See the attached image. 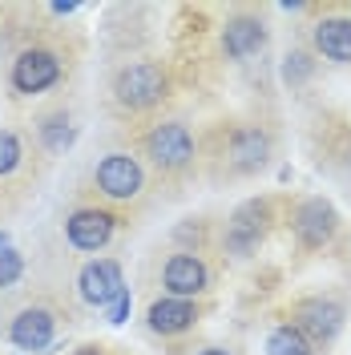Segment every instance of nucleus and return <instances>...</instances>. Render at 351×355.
Returning a JSON list of instances; mask_svg holds the SVG:
<instances>
[{"label":"nucleus","instance_id":"nucleus-19","mask_svg":"<svg viewBox=\"0 0 351 355\" xmlns=\"http://www.w3.org/2000/svg\"><path fill=\"white\" fill-rule=\"evenodd\" d=\"M21 157H24V150H21V137L12 130H0V178H8L17 166H21Z\"/></svg>","mask_w":351,"mask_h":355},{"label":"nucleus","instance_id":"nucleus-1","mask_svg":"<svg viewBox=\"0 0 351 355\" xmlns=\"http://www.w3.org/2000/svg\"><path fill=\"white\" fill-rule=\"evenodd\" d=\"M166 93H170V77L157 61H133L113 77V97L130 113L154 110L157 101H166Z\"/></svg>","mask_w":351,"mask_h":355},{"label":"nucleus","instance_id":"nucleus-2","mask_svg":"<svg viewBox=\"0 0 351 355\" xmlns=\"http://www.w3.org/2000/svg\"><path fill=\"white\" fill-rule=\"evenodd\" d=\"M142 154L154 162L157 174H182L194 162V133L182 121H162L142 137Z\"/></svg>","mask_w":351,"mask_h":355},{"label":"nucleus","instance_id":"nucleus-7","mask_svg":"<svg viewBox=\"0 0 351 355\" xmlns=\"http://www.w3.org/2000/svg\"><path fill=\"white\" fill-rule=\"evenodd\" d=\"M339 230V210L327 198H303L291 210V234L303 250H323Z\"/></svg>","mask_w":351,"mask_h":355},{"label":"nucleus","instance_id":"nucleus-10","mask_svg":"<svg viewBox=\"0 0 351 355\" xmlns=\"http://www.w3.org/2000/svg\"><path fill=\"white\" fill-rule=\"evenodd\" d=\"M113 230H117V218L97 206H81L65 218V239L73 250H101V246H110Z\"/></svg>","mask_w":351,"mask_h":355},{"label":"nucleus","instance_id":"nucleus-11","mask_svg":"<svg viewBox=\"0 0 351 355\" xmlns=\"http://www.w3.org/2000/svg\"><path fill=\"white\" fill-rule=\"evenodd\" d=\"M53 335H57V315L49 307H41V303L24 307L12 319V327H8V339L21 352H44V347H53Z\"/></svg>","mask_w":351,"mask_h":355},{"label":"nucleus","instance_id":"nucleus-8","mask_svg":"<svg viewBox=\"0 0 351 355\" xmlns=\"http://www.w3.org/2000/svg\"><path fill=\"white\" fill-rule=\"evenodd\" d=\"M77 291L89 307H113L121 295H126V275H121V263L113 259H93V263L81 266L77 275Z\"/></svg>","mask_w":351,"mask_h":355},{"label":"nucleus","instance_id":"nucleus-20","mask_svg":"<svg viewBox=\"0 0 351 355\" xmlns=\"http://www.w3.org/2000/svg\"><path fill=\"white\" fill-rule=\"evenodd\" d=\"M307 73H311V57H307V53H291V57H286L283 77L291 81V85H295V81H303Z\"/></svg>","mask_w":351,"mask_h":355},{"label":"nucleus","instance_id":"nucleus-9","mask_svg":"<svg viewBox=\"0 0 351 355\" xmlns=\"http://www.w3.org/2000/svg\"><path fill=\"white\" fill-rule=\"evenodd\" d=\"M162 287L170 299H198L210 287V266L198 259L194 250H178L162 266Z\"/></svg>","mask_w":351,"mask_h":355},{"label":"nucleus","instance_id":"nucleus-3","mask_svg":"<svg viewBox=\"0 0 351 355\" xmlns=\"http://www.w3.org/2000/svg\"><path fill=\"white\" fill-rule=\"evenodd\" d=\"M343 319H348V307L335 299V295H315V299H299L291 307V327L311 339V347H331L339 331H343Z\"/></svg>","mask_w":351,"mask_h":355},{"label":"nucleus","instance_id":"nucleus-14","mask_svg":"<svg viewBox=\"0 0 351 355\" xmlns=\"http://www.w3.org/2000/svg\"><path fill=\"white\" fill-rule=\"evenodd\" d=\"M263 44H266V24L259 17H250V12H239L234 21H226V28H222V53L230 61L255 57Z\"/></svg>","mask_w":351,"mask_h":355},{"label":"nucleus","instance_id":"nucleus-13","mask_svg":"<svg viewBox=\"0 0 351 355\" xmlns=\"http://www.w3.org/2000/svg\"><path fill=\"white\" fill-rule=\"evenodd\" d=\"M198 303L194 299H154L150 303V311H146V323H150V331L154 335H182V331H190L198 323Z\"/></svg>","mask_w":351,"mask_h":355},{"label":"nucleus","instance_id":"nucleus-15","mask_svg":"<svg viewBox=\"0 0 351 355\" xmlns=\"http://www.w3.org/2000/svg\"><path fill=\"white\" fill-rule=\"evenodd\" d=\"M311 37H315V53L319 57L351 65V17H323Z\"/></svg>","mask_w":351,"mask_h":355},{"label":"nucleus","instance_id":"nucleus-12","mask_svg":"<svg viewBox=\"0 0 351 355\" xmlns=\"http://www.w3.org/2000/svg\"><path fill=\"white\" fill-rule=\"evenodd\" d=\"M266 157H271V133L263 125H239V130L230 133V166L239 174L263 170Z\"/></svg>","mask_w":351,"mask_h":355},{"label":"nucleus","instance_id":"nucleus-21","mask_svg":"<svg viewBox=\"0 0 351 355\" xmlns=\"http://www.w3.org/2000/svg\"><path fill=\"white\" fill-rule=\"evenodd\" d=\"M126 315H130V291H126V295L110 307V323H126Z\"/></svg>","mask_w":351,"mask_h":355},{"label":"nucleus","instance_id":"nucleus-24","mask_svg":"<svg viewBox=\"0 0 351 355\" xmlns=\"http://www.w3.org/2000/svg\"><path fill=\"white\" fill-rule=\"evenodd\" d=\"M73 355H105L101 347H81V352H73Z\"/></svg>","mask_w":351,"mask_h":355},{"label":"nucleus","instance_id":"nucleus-4","mask_svg":"<svg viewBox=\"0 0 351 355\" xmlns=\"http://www.w3.org/2000/svg\"><path fill=\"white\" fill-rule=\"evenodd\" d=\"M271 222H275L271 198L242 202L239 210L230 214V222H226V250H230L234 259H246L250 250H259V243H263L266 230H271Z\"/></svg>","mask_w":351,"mask_h":355},{"label":"nucleus","instance_id":"nucleus-22","mask_svg":"<svg viewBox=\"0 0 351 355\" xmlns=\"http://www.w3.org/2000/svg\"><path fill=\"white\" fill-rule=\"evenodd\" d=\"M53 12L57 17H69V12H77V4H53Z\"/></svg>","mask_w":351,"mask_h":355},{"label":"nucleus","instance_id":"nucleus-17","mask_svg":"<svg viewBox=\"0 0 351 355\" xmlns=\"http://www.w3.org/2000/svg\"><path fill=\"white\" fill-rule=\"evenodd\" d=\"M21 275H24V259H21V250L8 243V234L0 230V291L12 287V283H17Z\"/></svg>","mask_w":351,"mask_h":355},{"label":"nucleus","instance_id":"nucleus-5","mask_svg":"<svg viewBox=\"0 0 351 355\" xmlns=\"http://www.w3.org/2000/svg\"><path fill=\"white\" fill-rule=\"evenodd\" d=\"M93 182H97V194L110 202H133L142 198L146 190V174H142V162L133 154H105L93 170Z\"/></svg>","mask_w":351,"mask_h":355},{"label":"nucleus","instance_id":"nucleus-16","mask_svg":"<svg viewBox=\"0 0 351 355\" xmlns=\"http://www.w3.org/2000/svg\"><path fill=\"white\" fill-rule=\"evenodd\" d=\"M266 355H315V347H311V339L299 327L279 323L275 331L266 335Z\"/></svg>","mask_w":351,"mask_h":355},{"label":"nucleus","instance_id":"nucleus-23","mask_svg":"<svg viewBox=\"0 0 351 355\" xmlns=\"http://www.w3.org/2000/svg\"><path fill=\"white\" fill-rule=\"evenodd\" d=\"M198 355H230V352H226V347H202Z\"/></svg>","mask_w":351,"mask_h":355},{"label":"nucleus","instance_id":"nucleus-6","mask_svg":"<svg viewBox=\"0 0 351 355\" xmlns=\"http://www.w3.org/2000/svg\"><path fill=\"white\" fill-rule=\"evenodd\" d=\"M61 73H65L61 57H57L53 49L33 44V49H21V53H17L8 81H12V89H17L21 97H33V93H44V89L57 85V81H61Z\"/></svg>","mask_w":351,"mask_h":355},{"label":"nucleus","instance_id":"nucleus-18","mask_svg":"<svg viewBox=\"0 0 351 355\" xmlns=\"http://www.w3.org/2000/svg\"><path fill=\"white\" fill-rule=\"evenodd\" d=\"M41 137H44V146H49V150H65L69 141H73V130H69L65 113H53V117L41 125Z\"/></svg>","mask_w":351,"mask_h":355}]
</instances>
